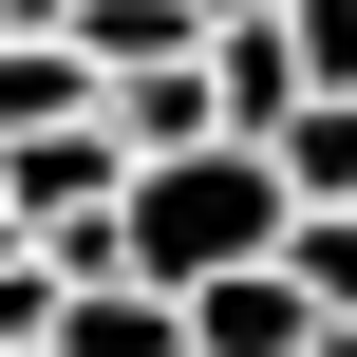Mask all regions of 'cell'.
<instances>
[{"label":"cell","instance_id":"cell-9","mask_svg":"<svg viewBox=\"0 0 357 357\" xmlns=\"http://www.w3.org/2000/svg\"><path fill=\"white\" fill-rule=\"evenodd\" d=\"M282 264H301V301H320V320H357V207H301V226H282Z\"/></svg>","mask_w":357,"mask_h":357},{"label":"cell","instance_id":"cell-2","mask_svg":"<svg viewBox=\"0 0 357 357\" xmlns=\"http://www.w3.org/2000/svg\"><path fill=\"white\" fill-rule=\"evenodd\" d=\"M0 188H19V226H38V245H56V226H113V207H132V132H113V113L19 132V151H0Z\"/></svg>","mask_w":357,"mask_h":357},{"label":"cell","instance_id":"cell-5","mask_svg":"<svg viewBox=\"0 0 357 357\" xmlns=\"http://www.w3.org/2000/svg\"><path fill=\"white\" fill-rule=\"evenodd\" d=\"M75 113H113V75H94L75 38H0V151H19V132H75Z\"/></svg>","mask_w":357,"mask_h":357},{"label":"cell","instance_id":"cell-1","mask_svg":"<svg viewBox=\"0 0 357 357\" xmlns=\"http://www.w3.org/2000/svg\"><path fill=\"white\" fill-rule=\"evenodd\" d=\"M282 226H301V188H282V151H169V169H132V282H169V301H207V282H245V264H282Z\"/></svg>","mask_w":357,"mask_h":357},{"label":"cell","instance_id":"cell-3","mask_svg":"<svg viewBox=\"0 0 357 357\" xmlns=\"http://www.w3.org/2000/svg\"><path fill=\"white\" fill-rule=\"evenodd\" d=\"M188 339H207V357H320L339 320L301 301V264H245V282H207V301H188Z\"/></svg>","mask_w":357,"mask_h":357},{"label":"cell","instance_id":"cell-7","mask_svg":"<svg viewBox=\"0 0 357 357\" xmlns=\"http://www.w3.org/2000/svg\"><path fill=\"white\" fill-rule=\"evenodd\" d=\"M75 56L94 75H169V56H207V0H75Z\"/></svg>","mask_w":357,"mask_h":357},{"label":"cell","instance_id":"cell-10","mask_svg":"<svg viewBox=\"0 0 357 357\" xmlns=\"http://www.w3.org/2000/svg\"><path fill=\"white\" fill-rule=\"evenodd\" d=\"M282 38H301V75H320V94H357V0H282Z\"/></svg>","mask_w":357,"mask_h":357},{"label":"cell","instance_id":"cell-8","mask_svg":"<svg viewBox=\"0 0 357 357\" xmlns=\"http://www.w3.org/2000/svg\"><path fill=\"white\" fill-rule=\"evenodd\" d=\"M282 188L301 207H357V94H301L282 113Z\"/></svg>","mask_w":357,"mask_h":357},{"label":"cell","instance_id":"cell-11","mask_svg":"<svg viewBox=\"0 0 357 357\" xmlns=\"http://www.w3.org/2000/svg\"><path fill=\"white\" fill-rule=\"evenodd\" d=\"M19 245H38V226H19V188H0V264H19Z\"/></svg>","mask_w":357,"mask_h":357},{"label":"cell","instance_id":"cell-4","mask_svg":"<svg viewBox=\"0 0 357 357\" xmlns=\"http://www.w3.org/2000/svg\"><path fill=\"white\" fill-rule=\"evenodd\" d=\"M113 132H132V169H169V151H226V75H207V56H169V75H113Z\"/></svg>","mask_w":357,"mask_h":357},{"label":"cell","instance_id":"cell-6","mask_svg":"<svg viewBox=\"0 0 357 357\" xmlns=\"http://www.w3.org/2000/svg\"><path fill=\"white\" fill-rule=\"evenodd\" d=\"M56 357H207V339H188V301H169V282H75Z\"/></svg>","mask_w":357,"mask_h":357}]
</instances>
